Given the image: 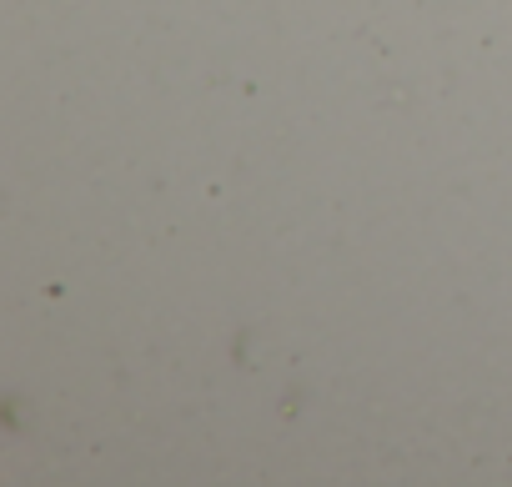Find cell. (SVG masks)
I'll return each instance as SVG.
<instances>
[]
</instances>
